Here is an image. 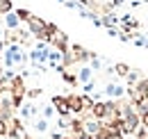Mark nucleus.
<instances>
[{"label":"nucleus","mask_w":148,"mask_h":139,"mask_svg":"<svg viewBox=\"0 0 148 139\" xmlns=\"http://www.w3.org/2000/svg\"><path fill=\"white\" fill-rule=\"evenodd\" d=\"M7 130H9V123L5 119H0V137H7Z\"/></svg>","instance_id":"11"},{"label":"nucleus","mask_w":148,"mask_h":139,"mask_svg":"<svg viewBox=\"0 0 148 139\" xmlns=\"http://www.w3.org/2000/svg\"><path fill=\"white\" fill-rule=\"evenodd\" d=\"M96 139H125V137H123V132H116V130H105V128H103V130H100V135H98Z\"/></svg>","instance_id":"5"},{"label":"nucleus","mask_w":148,"mask_h":139,"mask_svg":"<svg viewBox=\"0 0 148 139\" xmlns=\"http://www.w3.org/2000/svg\"><path fill=\"white\" fill-rule=\"evenodd\" d=\"M66 105H69V109H71L73 114H82V112H84V109H82V96H75V94L66 96Z\"/></svg>","instance_id":"1"},{"label":"nucleus","mask_w":148,"mask_h":139,"mask_svg":"<svg viewBox=\"0 0 148 139\" xmlns=\"http://www.w3.org/2000/svg\"><path fill=\"white\" fill-rule=\"evenodd\" d=\"M114 71H116L121 78H125V75L130 73V66H128V64H116V66H114Z\"/></svg>","instance_id":"9"},{"label":"nucleus","mask_w":148,"mask_h":139,"mask_svg":"<svg viewBox=\"0 0 148 139\" xmlns=\"http://www.w3.org/2000/svg\"><path fill=\"white\" fill-rule=\"evenodd\" d=\"M23 139H32V137H27V135H23Z\"/></svg>","instance_id":"17"},{"label":"nucleus","mask_w":148,"mask_h":139,"mask_svg":"<svg viewBox=\"0 0 148 139\" xmlns=\"http://www.w3.org/2000/svg\"><path fill=\"white\" fill-rule=\"evenodd\" d=\"M34 114H37V107H34V105H32V103H30V105H25V107L21 109V116H23L25 121H30V119H32Z\"/></svg>","instance_id":"7"},{"label":"nucleus","mask_w":148,"mask_h":139,"mask_svg":"<svg viewBox=\"0 0 148 139\" xmlns=\"http://www.w3.org/2000/svg\"><path fill=\"white\" fill-rule=\"evenodd\" d=\"M16 16H18L21 21H27V18H30V12H27V9H16Z\"/></svg>","instance_id":"14"},{"label":"nucleus","mask_w":148,"mask_h":139,"mask_svg":"<svg viewBox=\"0 0 148 139\" xmlns=\"http://www.w3.org/2000/svg\"><path fill=\"white\" fill-rule=\"evenodd\" d=\"M105 94H107L110 98H119V96H123V89L119 87V85H114V82H110L107 89H105Z\"/></svg>","instance_id":"6"},{"label":"nucleus","mask_w":148,"mask_h":139,"mask_svg":"<svg viewBox=\"0 0 148 139\" xmlns=\"http://www.w3.org/2000/svg\"><path fill=\"white\" fill-rule=\"evenodd\" d=\"M21 23V18L16 16V12H9V14H5V28L7 30H16Z\"/></svg>","instance_id":"3"},{"label":"nucleus","mask_w":148,"mask_h":139,"mask_svg":"<svg viewBox=\"0 0 148 139\" xmlns=\"http://www.w3.org/2000/svg\"><path fill=\"white\" fill-rule=\"evenodd\" d=\"M53 114H55V109H53V107H46V109H43V119H50Z\"/></svg>","instance_id":"15"},{"label":"nucleus","mask_w":148,"mask_h":139,"mask_svg":"<svg viewBox=\"0 0 148 139\" xmlns=\"http://www.w3.org/2000/svg\"><path fill=\"white\" fill-rule=\"evenodd\" d=\"M62 139H73V137H62Z\"/></svg>","instance_id":"18"},{"label":"nucleus","mask_w":148,"mask_h":139,"mask_svg":"<svg viewBox=\"0 0 148 139\" xmlns=\"http://www.w3.org/2000/svg\"><path fill=\"white\" fill-rule=\"evenodd\" d=\"M53 105H55V109L59 112V116H69V114H71V109H69L64 96H55V98H53Z\"/></svg>","instance_id":"2"},{"label":"nucleus","mask_w":148,"mask_h":139,"mask_svg":"<svg viewBox=\"0 0 148 139\" xmlns=\"http://www.w3.org/2000/svg\"><path fill=\"white\" fill-rule=\"evenodd\" d=\"M93 107V100L89 96H82V109H91Z\"/></svg>","instance_id":"13"},{"label":"nucleus","mask_w":148,"mask_h":139,"mask_svg":"<svg viewBox=\"0 0 148 139\" xmlns=\"http://www.w3.org/2000/svg\"><path fill=\"white\" fill-rule=\"evenodd\" d=\"M77 139H93V137H91V135H87V132H82V135H80Z\"/></svg>","instance_id":"16"},{"label":"nucleus","mask_w":148,"mask_h":139,"mask_svg":"<svg viewBox=\"0 0 148 139\" xmlns=\"http://www.w3.org/2000/svg\"><path fill=\"white\" fill-rule=\"evenodd\" d=\"M62 75H64V80H66L69 85H75V82H77V78H75L73 73H66V71H62Z\"/></svg>","instance_id":"12"},{"label":"nucleus","mask_w":148,"mask_h":139,"mask_svg":"<svg viewBox=\"0 0 148 139\" xmlns=\"http://www.w3.org/2000/svg\"><path fill=\"white\" fill-rule=\"evenodd\" d=\"M34 130H37V132H46V130H48V121H46V119H39V121L34 123Z\"/></svg>","instance_id":"10"},{"label":"nucleus","mask_w":148,"mask_h":139,"mask_svg":"<svg viewBox=\"0 0 148 139\" xmlns=\"http://www.w3.org/2000/svg\"><path fill=\"white\" fill-rule=\"evenodd\" d=\"M12 0H0V16H5V14H9L12 12Z\"/></svg>","instance_id":"8"},{"label":"nucleus","mask_w":148,"mask_h":139,"mask_svg":"<svg viewBox=\"0 0 148 139\" xmlns=\"http://www.w3.org/2000/svg\"><path fill=\"white\" fill-rule=\"evenodd\" d=\"M93 78V69L91 66H82L80 73H77V82H82V85H87V82H91Z\"/></svg>","instance_id":"4"}]
</instances>
